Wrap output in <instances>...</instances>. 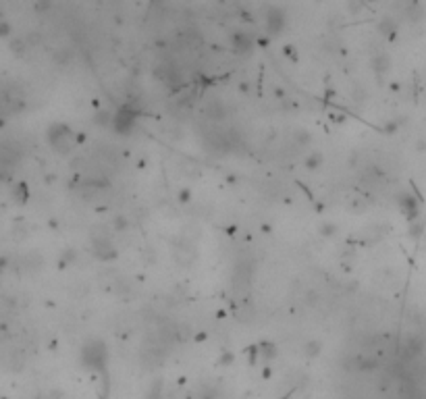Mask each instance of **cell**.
<instances>
[{
    "label": "cell",
    "instance_id": "cell-1",
    "mask_svg": "<svg viewBox=\"0 0 426 399\" xmlns=\"http://www.w3.org/2000/svg\"><path fill=\"white\" fill-rule=\"evenodd\" d=\"M81 360L85 366H90V368H102L106 362V345L102 341H90L83 348Z\"/></svg>",
    "mask_w": 426,
    "mask_h": 399
},
{
    "label": "cell",
    "instance_id": "cell-2",
    "mask_svg": "<svg viewBox=\"0 0 426 399\" xmlns=\"http://www.w3.org/2000/svg\"><path fill=\"white\" fill-rule=\"evenodd\" d=\"M71 129L67 127V125H63V123H56V125H52L48 129V142L54 146V150H58L60 154H67L69 152V148H71V144H69V140H71Z\"/></svg>",
    "mask_w": 426,
    "mask_h": 399
},
{
    "label": "cell",
    "instance_id": "cell-3",
    "mask_svg": "<svg viewBox=\"0 0 426 399\" xmlns=\"http://www.w3.org/2000/svg\"><path fill=\"white\" fill-rule=\"evenodd\" d=\"M94 254L100 260H114L116 258V250H114L108 235H100V237L94 239Z\"/></svg>",
    "mask_w": 426,
    "mask_h": 399
},
{
    "label": "cell",
    "instance_id": "cell-4",
    "mask_svg": "<svg viewBox=\"0 0 426 399\" xmlns=\"http://www.w3.org/2000/svg\"><path fill=\"white\" fill-rule=\"evenodd\" d=\"M133 121H135V115L127 108V106H123V108H118V112L114 115V121H112V125H114V129L118 131V133H127L131 127H133Z\"/></svg>",
    "mask_w": 426,
    "mask_h": 399
},
{
    "label": "cell",
    "instance_id": "cell-5",
    "mask_svg": "<svg viewBox=\"0 0 426 399\" xmlns=\"http://www.w3.org/2000/svg\"><path fill=\"white\" fill-rule=\"evenodd\" d=\"M283 25H285L283 11H279V9H270V11H268V17H266V29H268V33L277 36V33L283 29Z\"/></svg>",
    "mask_w": 426,
    "mask_h": 399
},
{
    "label": "cell",
    "instance_id": "cell-6",
    "mask_svg": "<svg viewBox=\"0 0 426 399\" xmlns=\"http://www.w3.org/2000/svg\"><path fill=\"white\" fill-rule=\"evenodd\" d=\"M206 115L210 119H216V121H223L225 115H227V108H225V104L223 100H218V98H212L208 104H206Z\"/></svg>",
    "mask_w": 426,
    "mask_h": 399
},
{
    "label": "cell",
    "instance_id": "cell-7",
    "mask_svg": "<svg viewBox=\"0 0 426 399\" xmlns=\"http://www.w3.org/2000/svg\"><path fill=\"white\" fill-rule=\"evenodd\" d=\"M231 42H233V50H235V52H239V54H241V52H248V50H250V46H252L250 38L246 36V33H241V31L233 33Z\"/></svg>",
    "mask_w": 426,
    "mask_h": 399
},
{
    "label": "cell",
    "instance_id": "cell-8",
    "mask_svg": "<svg viewBox=\"0 0 426 399\" xmlns=\"http://www.w3.org/2000/svg\"><path fill=\"white\" fill-rule=\"evenodd\" d=\"M399 206L403 208V210L410 214V218H414V216H418V204H416V200L412 198V196H407V194H403L401 198H399Z\"/></svg>",
    "mask_w": 426,
    "mask_h": 399
},
{
    "label": "cell",
    "instance_id": "cell-9",
    "mask_svg": "<svg viewBox=\"0 0 426 399\" xmlns=\"http://www.w3.org/2000/svg\"><path fill=\"white\" fill-rule=\"evenodd\" d=\"M389 65H391V61H389L387 54H377V56L372 59V67H374V71H377V73L389 71Z\"/></svg>",
    "mask_w": 426,
    "mask_h": 399
},
{
    "label": "cell",
    "instance_id": "cell-10",
    "mask_svg": "<svg viewBox=\"0 0 426 399\" xmlns=\"http://www.w3.org/2000/svg\"><path fill=\"white\" fill-rule=\"evenodd\" d=\"M320 164H322V154H320V152L310 154V156H308V160H306V168H310V170L318 168Z\"/></svg>",
    "mask_w": 426,
    "mask_h": 399
},
{
    "label": "cell",
    "instance_id": "cell-11",
    "mask_svg": "<svg viewBox=\"0 0 426 399\" xmlns=\"http://www.w3.org/2000/svg\"><path fill=\"white\" fill-rule=\"evenodd\" d=\"M114 121V117H110L106 110H100L98 115H96V123L98 125H108V123H112Z\"/></svg>",
    "mask_w": 426,
    "mask_h": 399
},
{
    "label": "cell",
    "instance_id": "cell-12",
    "mask_svg": "<svg viewBox=\"0 0 426 399\" xmlns=\"http://www.w3.org/2000/svg\"><path fill=\"white\" fill-rule=\"evenodd\" d=\"M260 352H262V356H266V358H272L277 354V350H275V345L272 343H262L260 345Z\"/></svg>",
    "mask_w": 426,
    "mask_h": 399
},
{
    "label": "cell",
    "instance_id": "cell-13",
    "mask_svg": "<svg viewBox=\"0 0 426 399\" xmlns=\"http://www.w3.org/2000/svg\"><path fill=\"white\" fill-rule=\"evenodd\" d=\"M320 352V343L318 341H310L308 345H306V354L308 356H316Z\"/></svg>",
    "mask_w": 426,
    "mask_h": 399
},
{
    "label": "cell",
    "instance_id": "cell-14",
    "mask_svg": "<svg viewBox=\"0 0 426 399\" xmlns=\"http://www.w3.org/2000/svg\"><path fill=\"white\" fill-rule=\"evenodd\" d=\"M381 31L383 33H387V36H391V33H393V21H385V23H381Z\"/></svg>",
    "mask_w": 426,
    "mask_h": 399
},
{
    "label": "cell",
    "instance_id": "cell-15",
    "mask_svg": "<svg viewBox=\"0 0 426 399\" xmlns=\"http://www.w3.org/2000/svg\"><path fill=\"white\" fill-rule=\"evenodd\" d=\"M335 231H337L335 224H325V227H322V235H327V237L335 235Z\"/></svg>",
    "mask_w": 426,
    "mask_h": 399
},
{
    "label": "cell",
    "instance_id": "cell-16",
    "mask_svg": "<svg viewBox=\"0 0 426 399\" xmlns=\"http://www.w3.org/2000/svg\"><path fill=\"white\" fill-rule=\"evenodd\" d=\"M297 142H301V144H306V142H310V135H308V131H297Z\"/></svg>",
    "mask_w": 426,
    "mask_h": 399
},
{
    "label": "cell",
    "instance_id": "cell-17",
    "mask_svg": "<svg viewBox=\"0 0 426 399\" xmlns=\"http://www.w3.org/2000/svg\"><path fill=\"white\" fill-rule=\"evenodd\" d=\"M9 31H11V29H9V23H7V21L0 23V33H3V36H9Z\"/></svg>",
    "mask_w": 426,
    "mask_h": 399
},
{
    "label": "cell",
    "instance_id": "cell-18",
    "mask_svg": "<svg viewBox=\"0 0 426 399\" xmlns=\"http://www.w3.org/2000/svg\"><path fill=\"white\" fill-rule=\"evenodd\" d=\"M179 198H181L183 202H187V198H190V194H187V192H181V196H179Z\"/></svg>",
    "mask_w": 426,
    "mask_h": 399
}]
</instances>
